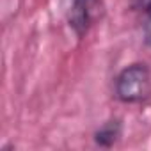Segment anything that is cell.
I'll list each match as a JSON object with an SVG mask.
<instances>
[{"mask_svg":"<svg viewBox=\"0 0 151 151\" xmlns=\"http://www.w3.org/2000/svg\"><path fill=\"white\" fill-rule=\"evenodd\" d=\"M114 94L123 103H139L151 94V71L146 64L135 62L119 71L114 80Z\"/></svg>","mask_w":151,"mask_h":151,"instance_id":"1","label":"cell"},{"mask_svg":"<svg viewBox=\"0 0 151 151\" xmlns=\"http://www.w3.org/2000/svg\"><path fill=\"white\" fill-rule=\"evenodd\" d=\"M98 0H64V13L69 27L78 37L86 36L96 18Z\"/></svg>","mask_w":151,"mask_h":151,"instance_id":"2","label":"cell"},{"mask_svg":"<svg viewBox=\"0 0 151 151\" xmlns=\"http://www.w3.org/2000/svg\"><path fill=\"white\" fill-rule=\"evenodd\" d=\"M123 126L119 119H110L94 132V142L100 147H112L121 137Z\"/></svg>","mask_w":151,"mask_h":151,"instance_id":"3","label":"cell"},{"mask_svg":"<svg viewBox=\"0 0 151 151\" xmlns=\"http://www.w3.org/2000/svg\"><path fill=\"white\" fill-rule=\"evenodd\" d=\"M144 37L146 43L151 46V2L146 7V20H144Z\"/></svg>","mask_w":151,"mask_h":151,"instance_id":"4","label":"cell"}]
</instances>
